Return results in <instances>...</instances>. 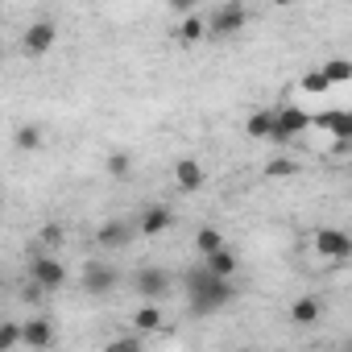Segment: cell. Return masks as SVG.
<instances>
[{"mask_svg":"<svg viewBox=\"0 0 352 352\" xmlns=\"http://www.w3.org/2000/svg\"><path fill=\"white\" fill-rule=\"evenodd\" d=\"M183 290H187V307H191L195 315H212V311H220V307H228V302L236 298V286L212 278V274L204 270V261H199V265H187Z\"/></svg>","mask_w":352,"mask_h":352,"instance_id":"obj_1","label":"cell"},{"mask_svg":"<svg viewBox=\"0 0 352 352\" xmlns=\"http://www.w3.org/2000/svg\"><path fill=\"white\" fill-rule=\"evenodd\" d=\"M170 286H174V278H170V270H162V265H141V270L133 274V290H137V298H145V302H162V298L170 294Z\"/></svg>","mask_w":352,"mask_h":352,"instance_id":"obj_2","label":"cell"},{"mask_svg":"<svg viewBox=\"0 0 352 352\" xmlns=\"http://www.w3.org/2000/svg\"><path fill=\"white\" fill-rule=\"evenodd\" d=\"M116 286H120V270L116 265H108V261H87L83 265V290H87V298H108Z\"/></svg>","mask_w":352,"mask_h":352,"instance_id":"obj_3","label":"cell"},{"mask_svg":"<svg viewBox=\"0 0 352 352\" xmlns=\"http://www.w3.org/2000/svg\"><path fill=\"white\" fill-rule=\"evenodd\" d=\"M311 129V112H302V108H294V104H282L278 112H274V133H270V141H294V137H302Z\"/></svg>","mask_w":352,"mask_h":352,"instance_id":"obj_4","label":"cell"},{"mask_svg":"<svg viewBox=\"0 0 352 352\" xmlns=\"http://www.w3.org/2000/svg\"><path fill=\"white\" fill-rule=\"evenodd\" d=\"M30 282H38L46 294H54V290L67 286V265H63L54 253H42V257L30 261Z\"/></svg>","mask_w":352,"mask_h":352,"instance_id":"obj_5","label":"cell"},{"mask_svg":"<svg viewBox=\"0 0 352 352\" xmlns=\"http://www.w3.org/2000/svg\"><path fill=\"white\" fill-rule=\"evenodd\" d=\"M204 25H208L212 38H232V34H241L249 25V9L245 5H220L212 13V21H204Z\"/></svg>","mask_w":352,"mask_h":352,"instance_id":"obj_6","label":"cell"},{"mask_svg":"<svg viewBox=\"0 0 352 352\" xmlns=\"http://www.w3.org/2000/svg\"><path fill=\"white\" fill-rule=\"evenodd\" d=\"M315 253L340 265V261L352 257V236H348L344 228H319V232H315Z\"/></svg>","mask_w":352,"mask_h":352,"instance_id":"obj_7","label":"cell"},{"mask_svg":"<svg viewBox=\"0 0 352 352\" xmlns=\"http://www.w3.org/2000/svg\"><path fill=\"white\" fill-rule=\"evenodd\" d=\"M54 42H58V30H54V21H34V25L21 34V50H25L30 58H42V54H50V50H54Z\"/></svg>","mask_w":352,"mask_h":352,"instance_id":"obj_8","label":"cell"},{"mask_svg":"<svg viewBox=\"0 0 352 352\" xmlns=\"http://www.w3.org/2000/svg\"><path fill=\"white\" fill-rule=\"evenodd\" d=\"M311 129H319V133H331L336 141H352V112H344V108L315 112V116H311Z\"/></svg>","mask_w":352,"mask_h":352,"instance_id":"obj_9","label":"cell"},{"mask_svg":"<svg viewBox=\"0 0 352 352\" xmlns=\"http://www.w3.org/2000/svg\"><path fill=\"white\" fill-rule=\"evenodd\" d=\"M54 319H46V315H38V319H25L21 323V344L25 348H34V352H46V348H54Z\"/></svg>","mask_w":352,"mask_h":352,"instance_id":"obj_10","label":"cell"},{"mask_svg":"<svg viewBox=\"0 0 352 352\" xmlns=\"http://www.w3.org/2000/svg\"><path fill=\"white\" fill-rule=\"evenodd\" d=\"M133 236H137V224H129V220H108V224H100L96 245H100V249H124Z\"/></svg>","mask_w":352,"mask_h":352,"instance_id":"obj_11","label":"cell"},{"mask_svg":"<svg viewBox=\"0 0 352 352\" xmlns=\"http://www.w3.org/2000/svg\"><path fill=\"white\" fill-rule=\"evenodd\" d=\"M204 179H208V174H204V166L195 162V157H183L179 166H174V183H179V191H199L204 187Z\"/></svg>","mask_w":352,"mask_h":352,"instance_id":"obj_12","label":"cell"},{"mask_svg":"<svg viewBox=\"0 0 352 352\" xmlns=\"http://www.w3.org/2000/svg\"><path fill=\"white\" fill-rule=\"evenodd\" d=\"M204 270L212 274V278H220V282H232V274L241 270V261H236V253L224 245L220 253H212V257H204Z\"/></svg>","mask_w":352,"mask_h":352,"instance_id":"obj_13","label":"cell"},{"mask_svg":"<svg viewBox=\"0 0 352 352\" xmlns=\"http://www.w3.org/2000/svg\"><path fill=\"white\" fill-rule=\"evenodd\" d=\"M174 224V216H170V208H149L141 220H137V236H162L166 228Z\"/></svg>","mask_w":352,"mask_h":352,"instance_id":"obj_14","label":"cell"},{"mask_svg":"<svg viewBox=\"0 0 352 352\" xmlns=\"http://www.w3.org/2000/svg\"><path fill=\"white\" fill-rule=\"evenodd\" d=\"M319 315H323V307H319V298H315V294H302V298H294V302H290V323H298V327L319 323Z\"/></svg>","mask_w":352,"mask_h":352,"instance_id":"obj_15","label":"cell"},{"mask_svg":"<svg viewBox=\"0 0 352 352\" xmlns=\"http://www.w3.org/2000/svg\"><path fill=\"white\" fill-rule=\"evenodd\" d=\"M162 323H166V315H162L157 302H145V307L133 311V327H137V336H145V331H162Z\"/></svg>","mask_w":352,"mask_h":352,"instance_id":"obj_16","label":"cell"},{"mask_svg":"<svg viewBox=\"0 0 352 352\" xmlns=\"http://www.w3.org/2000/svg\"><path fill=\"white\" fill-rule=\"evenodd\" d=\"M195 249H199L204 257L220 253V249H224V232H220V228H212V224H204V228L195 232Z\"/></svg>","mask_w":352,"mask_h":352,"instance_id":"obj_17","label":"cell"},{"mask_svg":"<svg viewBox=\"0 0 352 352\" xmlns=\"http://www.w3.org/2000/svg\"><path fill=\"white\" fill-rule=\"evenodd\" d=\"M245 133H249L253 141H270V133H274V112H253V116L245 120Z\"/></svg>","mask_w":352,"mask_h":352,"instance_id":"obj_18","label":"cell"},{"mask_svg":"<svg viewBox=\"0 0 352 352\" xmlns=\"http://www.w3.org/2000/svg\"><path fill=\"white\" fill-rule=\"evenodd\" d=\"M42 141H46L42 137V124H17V133H13V145L25 149V153L30 149H42Z\"/></svg>","mask_w":352,"mask_h":352,"instance_id":"obj_19","label":"cell"},{"mask_svg":"<svg viewBox=\"0 0 352 352\" xmlns=\"http://www.w3.org/2000/svg\"><path fill=\"white\" fill-rule=\"evenodd\" d=\"M319 75H323L331 87H336V83H348V79H352V63H348V58H331V63L319 67Z\"/></svg>","mask_w":352,"mask_h":352,"instance_id":"obj_20","label":"cell"},{"mask_svg":"<svg viewBox=\"0 0 352 352\" xmlns=\"http://www.w3.org/2000/svg\"><path fill=\"white\" fill-rule=\"evenodd\" d=\"M199 38H208V25H204V17H183V25H179V42L183 46H191V42H199Z\"/></svg>","mask_w":352,"mask_h":352,"instance_id":"obj_21","label":"cell"},{"mask_svg":"<svg viewBox=\"0 0 352 352\" xmlns=\"http://www.w3.org/2000/svg\"><path fill=\"white\" fill-rule=\"evenodd\" d=\"M104 352H145V340L133 331V336H116V340H108L104 344Z\"/></svg>","mask_w":352,"mask_h":352,"instance_id":"obj_22","label":"cell"},{"mask_svg":"<svg viewBox=\"0 0 352 352\" xmlns=\"http://www.w3.org/2000/svg\"><path fill=\"white\" fill-rule=\"evenodd\" d=\"M298 87H302V91H307V96H327V91H331V83H327V79H323V75H319V71H307V75H302V83H298Z\"/></svg>","mask_w":352,"mask_h":352,"instance_id":"obj_23","label":"cell"},{"mask_svg":"<svg viewBox=\"0 0 352 352\" xmlns=\"http://www.w3.org/2000/svg\"><path fill=\"white\" fill-rule=\"evenodd\" d=\"M265 174H270V179H290V174H298V162L294 157H274L265 166Z\"/></svg>","mask_w":352,"mask_h":352,"instance_id":"obj_24","label":"cell"},{"mask_svg":"<svg viewBox=\"0 0 352 352\" xmlns=\"http://www.w3.org/2000/svg\"><path fill=\"white\" fill-rule=\"evenodd\" d=\"M104 170L112 174V179H124V174L133 170V157H129V153H108V162H104Z\"/></svg>","mask_w":352,"mask_h":352,"instance_id":"obj_25","label":"cell"},{"mask_svg":"<svg viewBox=\"0 0 352 352\" xmlns=\"http://www.w3.org/2000/svg\"><path fill=\"white\" fill-rule=\"evenodd\" d=\"M21 344V323H0V352H9V348H17Z\"/></svg>","mask_w":352,"mask_h":352,"instance_id":"obj_26","label":"cell"},{"mask_svg":"<svg viewBox=\"0 0 352 352\" xmlns=\"http://www.w3.org/2000/svg\"><path fill=\"white\" fill-rule=\"evenodd\" d=\"M42 245H46V249H58V245H63V228H58V224H46V228H42Z\"/></svg>","mask_w":352,"mask_h":352,"instance_id":"obj_27","label":"cell"},{"mask_svg":"<svg viewBox=\"0 0 352 352\" xmlns=\"http://www.w3.org/2000/svg\"><path fill=\"white\" fill-rule=\"evenodd\" d=\"M21 298H25V302H46V290H42L38 282H25V286H21Z\"/></svg>","mask_w":352,"mask_h":352,"instance_id":"obj_28","label":"cell"}]
</instances>
